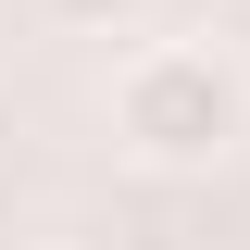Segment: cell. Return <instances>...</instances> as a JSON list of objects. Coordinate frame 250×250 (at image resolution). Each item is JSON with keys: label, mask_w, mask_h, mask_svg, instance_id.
Here are the masks:
<instances>
[{"label": "cell", "mask_w": 250, "mask_h": 250, "mask_svg": "<svg viewBox=\"0 0 250 250\" xmlns=\"http://www.w3.org/2000/svg\"><path fill=\"white\" fill-rule=\"evenodd\" d=\"M250 138V75L225 38H138L113 62V150L138 175H213Z\"/></svg>", "instance_id": "6da1fadb"}, {"label": "cell", "mask_w": 250, "mask_h": 250, "mask_svg": "<svg viewBox=\"0 0 250 250\" xmlns=\"http://www.w3.org/2000/svg\"><path fill=\"white\" fill-rule=\"evenodd\" d=\"M38 13H50V25H75V38H125L150 0H38Z\"/></svg>", "instance_id": "7a4b0ae2"}]
</instances>
